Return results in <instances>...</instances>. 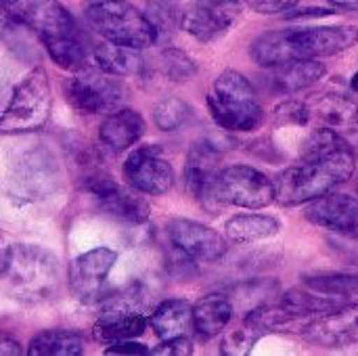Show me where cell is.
Returning <instances> with one entry per match:
<instances>
[{
	"mask_svg": "<svg viewBox=\"0 0 358 356\" xmlns=\"http://www.w3.org/2000/svg\"><path fill=\"white\" fill-rule=\"evenodd\" d=\"M357 170L352 147L338 149L334 153L302 159V164L287 168L275 178L277 201L281 206H300L310 204L336 187L348 183Z\"/></svg>",
	"mask_w": 358,
	"mask_h": 356,
	"instance_id": "obj_1",
	"label": "cell"
},
{
	"mask_svg": "<svg viewBox=\"0 0 358 356\" xmlns=\"http://www.w3.org/2000/svg\"><path fill=\"white\" fill-rule=\"evenodd\" d=\"M2 279L6 292L23 304L48 302L61 287L59 260L40 245L15 243L2 254Z\"/></svg>",
	"mask_w": 358,
	"mask_h": 356,
	"instance_id": "obj_2",
	"label": "cell"
},
{
	"mask_svg": "<svg viewBox=\"0 0 358 356\" xmlns=\"http://www.w3.org/2000/svg\"><path fill=\"white\" fill-rule=\"evenodd\" d=\"M208 109L212 120L231 132H252L264 122V109L252 82L235 69H227L214 80Z\"/></svg>",
	"mask_w": 358,
	"mask_h": 356,
	"instance_id": "obj_3",
	"label": "cell"
},
{
	"mask_svg": "<svg viewBox=\"0 0 358 356\" xmlns=\"http://www.w3.org/2000/svg\"><path fill=\"white\" fill-rule=\"evenodd\" d=\"M84 19L107 42L147 48L159 40L157 27L147 13L128 0H84Z\"/></svg>",
	"mask_w": 358,
	"mask_h": 356,
	"instance_id": "obj_4",
	"label": "cell"
},
{
	"mask_svg": "<svg viewBox=\"0 0 358 356\" xmlns=\"http://www.w3.org/2000/svg\"><path fill=\"white\" fill-rule=\"evenodd\" d=\"M52 109L50 80L44 67H34L13 90L10 101L2 113V134H27L40 130Z\"/></svg>",
	"mask_w": 358,
	"mask_h": 356,
	"instance_id": "obj_5",
	"label": "cell"
},
{
	"mask_svg": "<svg viewBox=\"0 0 358 356\" xmlns=\"http://www.w3.org/2000/svg\"><path fill=\"white\" fill-rule=\"evenodd\" d=\"M210 201L245 210H262L277 201L275 180L252 166L235 164L216 174L210 189Z\"/></svg>",
	"mask_w": 358,
	"mask_h": 356,
	"instance_id": "obj_6",
	"label": "cell"
},
{
	"mask_svg": "<svg viewBox=\"0 0 358 356\" xmlns=\"http://www.w3.org/2000/svg\"><path fill=\"white\" fill-rule=\"evenodd\" d=\"M65 99L69 105L88 115L113 113L122 109L126 99V88L117 76L103 71L101 67H80L63 84Z\"/></svg>",
	"mask_w": 358,
	"mask_h": 356,
	"instance_id": "obj_7",
	"label": "cell"
},
{
	"mask_svg": "<svg viewBox=\"0 0 358 356\" xmlns=\"http://www.w3.org/2000/svg\"><path fill=\"white\" fill-rule=\"evenodd\" d=\"M289 63L340 55L358 44L355 25H321L304 29H283Z\"/></svg>",
	"mask_w": 358,
	"mask_h": 356,
	"instance_id": "obj_8",
	"label": "cell"
},
{
	"mask_svg": "<svg viewBox=\"0 0 358 356\" xmlns=\"http://www.w3.org/2000/svg\"><path fill=\"white\" fill-rule=\"evenodd\" d=\"M241 15L239 0H195L182 8L180 27L208 44L224 36Z\"/></svg>",
	"mask_w": 358,
	"mask_h": 356,
	"instance_id": "obj_9",
	"label": "cell"
},
{
	"mask_svg": "<svg viewBox=\"0 0 358 356\" xmlns=\"http://www.w3.org/2000/svg\"><path fill=\"white\" fill-rule=\"evenodd\" d=\"M124 180L138 193L164 195L174 187V168L157 147L134 149L122 168Z\"/></svg>",
	"mask_w": 358,
	"mask_h": 356,
	"instance_id": "obj_10",
	"label": "cell"
},
{
	"mask_svg": "<svg viewBox=\"0 0 358 356\" xmlns=\"http://www.w3.org/2000/svg\"><path fill=\"white\" fill-rule=\"evenodd\" d=\"M59 183V170L50 153L38 149L25 153L13 166V195L34 201L38 197H46L55 191Z\"/></svg>",
	"mask_w": 358,
	"mask_h": 356,
	"instance_id": "obj_11",
	"label": "cell"
},
{
	"mask_svg": "<svg viewBox=\"0 0 358 356\" xmlns=\"http://www.w3.org/2000/svg\"><path fill=\"white\" fill-rule=\"evenodd\" d=\"M166 229L172 245L197 262H218L229 250L227 239L218 231L197 220L172 218Z\"/></svg>",
	"mask_w": 358,
	"mask_h": 356,
	"instance_id": "obj_12",
	"label": "cell"
},
{
	"mask_svg": "<svg viewBox=\"0 0 358 356\" xmlns=\"http://www.w3.org/2000/svg\"><path fill=\"white\" fill-rule=\"evenodd\" d=\"M117 262V254L109 248H94L78 256L69 266V287L80 302L99 300L101 287Z\"/></svg>",
	"mask_w": 358,
	"mask_h": 356,
	"instance_id": "obj_13",
	"label": "cell"
},
{
	"mask_svg": "<svg viewBox=\"0 0 358 356\" xmlns=\"http://www.w3.org/2000/svg\"><path fill=\"white\" fill-rule=\"evenodd\" d=\"M304 218L315 227L348 239H358V199L352 195L327 193L313 199L304 210Z\"/></svg>",
	"mask_w": 358,
	"mask_h": 356,
	"instance_id": "obj_14",
	"label": "cell"
},
{
	"mask_svg": "<svg viewBox=\"0 0 358 356\" xmlns=\"http://www.w3.org/2000/svg\"><path fill=\"white\" fill-rule=\"evenodd\" d=\"M304 338L323 348H346L358 342V302L331 311L306 325Z\"/></svg>",
	"mask_w": 358,
	"mask_h": 356,
	"instance_id": "obj_15",
	"label": "cell"
},
{
	"mask_svg": "<svg viewBox=\"0 0 358 356\" xmlns=\"http://www.w3.org/2000/svg\"><path fill=\"white\" fill-rule=\"evenodd\" d=\"M220 159H222L220 149L208 138L195 141L193 147L189 149V157L185 164V185L195 199L203 204L210 201V189L216 174L220 172L218 170Z\"/></svg>",
	"mask_w": 358,
	"mask_h": 356,
	"instance_id": "obj_16",
	"label": "cell"
},
{
	"mask_svg": "<svg viewBox=\"0 0 358 356\" xmlns=\"http://www.w3.org/2000/svg\"><path fill=\"white\" fill-rule=\"evenodd\" d=\"M147 325H149V321L138 311H134V306L113 300V304L96 319V323L92 327V336L96 342L115 344L122 340L141 338L145 334Z\"/></svg>",
	"mask_w": 358,
	"mask_h": 356,
	"instance_id": "obj_17",
	"label": "cell"
},
{
	"mask_svg": "<svg viewBox=\"0 0 358 356\" xmlns=\"http://www.w3.org/2000/svg\"><path fill=\"white\" fill-rule=\"evenodd\" d=\"M145 134V120L134 109H117L101 124L99 141L111 153H122L134 147Z\"/></svg>",
	"mask_w": 358,
	"mask_h": 356,
	"instance_id": "obj_18",
	"label": "cell"
},
{
	"mask_svg": "<svg viewBox=\"0 0 358 356\" xmlns=\"http://www.w3.org/2000/svg\"><path fill=\"white\" fill-rule=\"evenodd\" d=\"M233 319V304L220 294H208L193 304V327L201 338H214Z\"/></svg>",
	"mask_w": 358,
	"mask_h": 356,
	"instance_id": "obj_19",
	"label": "cell"
},
{
	"mask_svg": "<svg viewBox=\"0 0 358 356\" xmlns=\"http://www.w3.org/2000/svg\"><path fill=\"white\" fill-rule=\"evenodd\" d=\"M94 63L107 73H113L117 78L126 76H143L145 73V59L141 55V48L105 42L94 48Z\"/></svg>",
	"mask_w": 358,
	"mask_h": 356,
	"instance_id": "obj_20",
	"label": "cell"
},
{
	"mask_svg": "<svg viewBox=\"0 0 358 356\" xmlns=\"http://www.w3.org/2000/svg\"><path fill=\"white\" fill-rule=\"evenodd\" d=\"M281 231V222L268 214H239L227 220L224 233L231 243L250 245L275 237Z\"/></svg>",
	"mask_w": 358,
	"mask_h": 356,
	"instance_id": "obj_21",
	"label": "cell"
},
{
	"mask_svg": "<svg viewBox=\"0 0 358 356\" xmlns=\"http://www.w3.org/2000/svg\"><path fill=\"white\" fill-rule=\"evenodd\" d=\"M149 325L159 340L187 336V329L193 325V306L178 298L166 300L151 313Z\"/></svg>",
	"mask_w": 358,
	"mask_h": 356,
	"instance_id": "obj_22",
	"label": "cell"
},
{
	"mask_svg": "<svg viewBox=\"0 0 358 356\" xmlns=\"http://www.w3.org/2000/svg\"><path fill=\"white\" fill-rule=\"evenodd\" d=\"M96 201H99L101 212H105L107 216L117 218L122 222L138 227L149 220V212H151L149 204L143 197H138L122 187H115L109 193L96 197Z\"/></svg>",
	"mask_w": 358,
	"mask_h": 356,
	"instance_id": "obj_23",
	"label": "cell"
},
{
	"mask_svg": "<svg viewBox=\"0 0 358 356\" xmlns=\"http://www.w3.org/2000/svg\"><path fill=\"white\" fill-rule=\"evenodd\" d=\"M325 73H327V67L321 61H315V59L294 61L277 69L273 78V86L277 92H300L321 82Z\"/></svg>",
	"mask_w": 358,
	"mask_h": 356,
	"instance_id": "obj_24",
	"label": "cell"
},
{
	"mask_svg": "<svg viewBox=\"0 0 358 356\" xmlns=\"http://www.w3.org/2000/svg\"><path fill=\"white\" fill-rule=\"evenodd\" d=\"M86 350V342L78 332L69 329H44L29 342V356H80Z\"/></svg>",
	"mask_w": 358,
	"mask_h": 356,
	"instance_id": "obj_25",
	"label": "cell"
},
{
	"mask_svg": "<svg viewBox=\"0 0 358 356\" xmlns=\"http://www.w3.org/2000/svg\"><path fill=\"white\" fill-rule=\"evenodd\" d=\"M317 118L323 126L338 130L340 134H358V103L344 94H327L317 103Z\"/></svg>",
	"mask_w": 358,
	"mask_h": 356,
	"instance_id": "obj_26",
	"label": "cell"
},
{
	"mask_svg": "<svg viewBox=\"0 0 358 356\" xmlns=\"http://www.w3.org/2000/svg\"><path fill=\"white\" fill-rule=\"evenodd\" d=\"M281 306L285 311H289L294 317H313V315H319V313H331L338 308V302L331 300L329 296H323L315 290L306 292V290H289L283 294L281 298Z\"/></svg>",
	"mask_w": 358,
	"mask_h": 356,
	"instance_id": "obj_27",
	"label": "cell"
},
{
	"mask_svg": "<svg viewBox=\"0 0 358 356\" xmlns=\"http://www.w3.org/2000/svg\"><path fill=\"white\" fill-rule=\"evenodd\" d=\"M193 111L189 103H185L178 97L162 99L153 109V122L162 132H176L191 120Z\"/></svg>",
	"mask_w": 358,
	"mask_h": 356,
	"instance_id": "obj_28",
	"label": "cell"
},
{
	"mask_svg": "<svg viewBox=\"0 0 358 356\" xmlns=\"http://www.w3.org/2000/svg\"><path fill=\"white\" fill-rule=\"evenodd\" d=\"M304 285L308 290H315L317 294L329 296V298H348L358 296V277L357 275H315L304 277Z\"/></svg>",
	"mask_w": 358,
	"mask_h": 356,
	"instance_id": "obj_29",
	"label": "cell"
},
{
	"mask_svg": "<svg viewBox=\"0 0 358 356\" xmlns=\"http://www.w3.org/2000/svg\"><path fill=\"white\" fill-rule=\"evenodd\" d=\"M147 17L157 27L159 38L166 34H172L174 27H180L182 8L178 0H147Z\"/></svg>",
	"mask_w": 358,
	"mask_h": 356,
	"instance_id": "obj_30",
	"label": "cell"
},
{
	"mask_svg": "<svg viewBox=\"0 0 358 356\" xmlns=\"http://www.w3.org/2000/svg\"><path fill=\"white\" fill-rule=\"evenodd\" d=\"M159 67L164 76L174 82H185L197 76V63L185 50L178 48H166L159 57Z\"/></svg>",
	"mask_w": 358,
	"mask_h": 356,
	"instance_id": "obj_31",
	"label": "cell"
},
{
	"mask_svg": "<svg viewBox=\"0 0 358 356\" xmlns=\"http://www.w3.org/2000/svg\"><path fill=\"white\" fill-rule=\"evenodd\" d=\"M310 122V107L300 101H283L275 109V124L279 126H306Z\"/></svg>",
	"mask_w": 358,
	"mask_h": 356,
	"instance_id": "obj_32",
	"label": "cell"
},
{
	"mask_svg": "<svg viewBox=\"0 0 358 356\" xmlns=\"http://www.w3.org/2000/svg\"><path fill=\"white\" fill-rule=\"evenodd\" d=\"M151 355L155 356H189L193 355V344L187 336H178V338H170V340H162V344L157 348L151 350Z\"/></svg>",
	"mask_w": 358,
	"mask_h": 356,
	"instance_id": "obj_33",
	"label": "cell"
},
{
	"mask_svg": "<svg viewBox=\"0 0 358 356\" xmlns=\"http://www.w3.org/2000/svg\"><path fill=\"white\" fill-rule=\"evenodd\" d=\"M243 2L260 15H279L292 10L300 0H243Z\"/></svg>",
	"mask_w": 358,
	"mask_h": 356,
	"instance_id": "obj_34",
	"label": "cell"
},
{
	"mask_svg": "<svg viewBox=\"0 0 358 356\" xmlns=\"http://www.w3.org/2000/svg\"><path fill=\"white\" fill-rule=\"evenodd\" d=\"M105 355H120V356H145L151 355V350L134 340H122L115 344H109V348H105Z\"/></svg>",
	"mask_w": 358,
	"mask_h": 356,
	"instance_id": "obj_35",
	"label": "cell"
},
{
	"mask_svg": "<svg viewBox=\"0 0 358 356\" xmlns=\"http://www.w3.org/2000/svg\"><path fill=\"white\" fill-rule=\"evenodd\" d=\"M0 355L2 356H17L21 355V346L17 340L8 338V336H2L0 340Z\"/></svg>",
	"mask_w": 358,
	"mask_h": 356,
	"instance_id": "obj_36",
	"label": "cell"
},
{
	"mask_svg": "<svg viewBox=\"0 0 358 356\" xmlns=\"http://www.w3.org/2000/svg\"><path fill=\"white\" fill-rule=\"evenodd\" d=\"M334 8H340V10H355L358 13V0H327Z\"/></svg>",
	"mask_w": 358,
	"mask_h": 356,
	"instance_id": "obj_37",
	"label": "cell"
},
{
	"mask_svg": "<svg viewBox=\"0 0 358 356\" xmlns=\"http://www.w3.org/2000/svg\"><path fill=\"white\" fill-rule=\"evenodd\" d=\"M350 86H352V90H357L358 92V71L352 76V82H350Z\"/></svg>",
	"mask_w": 358,
	"mask_h": 356,
	"instance_id": "obj_38",
	"label": "cell"
}]
</instances>
